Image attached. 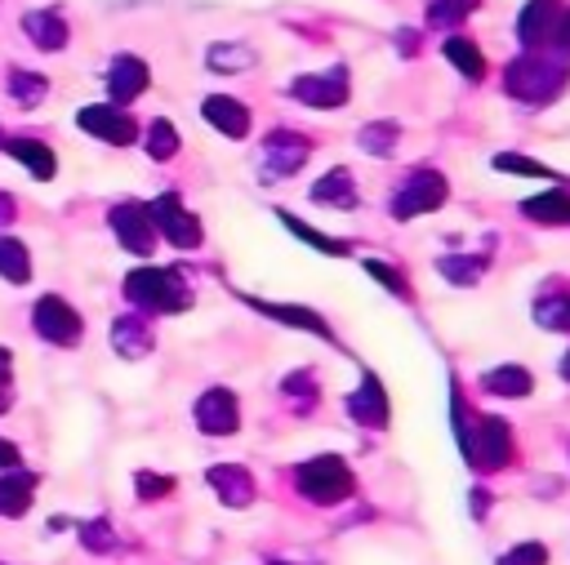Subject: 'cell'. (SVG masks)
Segmentation results:
<instances>
[{
	"label": "cell",
	"instance_id": "obj_13",
	"mask_svg": "<svg viewBox=\"0 0 570 565\" xmlns=\"http://www.w3.org/2000/svg\"><path fill=\"white\" fill-rule=\"evenodd\" d=\"M147 85H151V71H147L142 58H134V53H116V58L107 62V93H111L116 107L134 102Z\"/></svg>",
	"mask_w": 570,
	"mask_h": 565
},
{
	"label": "cell",
	"instance_id": "obj_49",
	"mask_svg": "<svg viewBox=\"0 0 570 565\" xmlns=\"http://www.w3.org/2000/svg\"><path fill=\"white\" fill-rule=\"evenodd\" d=\"M0 147H4V133H0Z\"/></svg>",
	"mask_w": 570,
	"mask_h": 565
},
{
	"label": "cell",
	"instance_id": "obj_7",
	"mask_svg": "<svg viewBox=\"0 0 570 565\" xmlns=\"http://www.w3.org/2000/svg\"><path fill=\"white\" fill-rule=\"evenodd\" d=\"M31 325H36V334H40L45 343H53V347H76L80 334H85L80 311H76L67 298H58V294H40V298H36Z\"/></svg>",
	"mask_w": 570,
	"mask_h": 565
},
{
	"label": "cell",
	"instance_id": "obj_27",
	"mask_svg": "<svg viewBox=\"0 0 570 565\" xmlns=\"http://www.w3.org/2000/svg\"><path fill=\"white\" fill-rule=\"evenodd\" d=\"M45 93H49V80L40 76V71H27V67H13L9 71V98L18 102V107H40L45 102Z\"/></svg>",
	"mask_w": 570,
	"mask_h": 565
},
{
	"label": "cell",
	"instance_id": "obj_19",
	"mask_svg": "<svg viewBox=\"0 0 570 565\" xmlns=\"http://www.w3.org/2000/svg\"><path fill=\"white\" fill-rule=\"evenodd\" d=\"M254 311H263V316H272V320H281V325H289V329H307V334H316V338H325V343H334V334H330V325L312 311V307H285V303H263V298H249V294H240Z\"/></svg>",
	"mask_w": 570,
	"mask_h": 565
},
{
	"label": "cell",
	"instance_id": "obj_29",
	"mask_svg": "<svg viewBox=\"0 0 570 565\" xmlns=\"http://www.w3.org/2000/svg\"><path fill=\"white\" fill-rule=\"evenodd\" d=\"M0 276H4L9 285H27V280H31V254H27V245L13 240V236H0Z\"/></svg>",
	"mask_w": 570,
	"mask_h": 565
},
{
	"label": "cell",
	"instance_id": "obj_24",
	"mask_svg": "<svg viewBox=\"0 0 570 565\" xmlns=\"http://www.w3.org/2000/svg\"><path fill=\"white\" fill-rule=\"evenodd\" d=\"M312 200L316 205H334V209H352L356 205V182L347 169H330L321 182H312Z\"/></svg>",
	"mask_w": 570,
	"mask_h": 565
},
{
	"label": "cell",
	"instance_id": "obj_6",
	"mask_svg": "<svg viewBox=\"0 0 570 565\" xmlns=\"http://www.w3.org/2000/svg\"><path fill=\"white\" fill-rule=\"evenodd\" d=\"M147 214H151V227H156V236H165L174 249H200V218L174 196V191H165V196H156L151 205H147Z\"/></svg>",
	"mask_w": 570,
	"mask_h": 565
},
{
	"label": "cell",
	"instance_id": "obj_42",
	"mask_svg": "<svg viewBox=\"0 0 570 565\" xmlns=\"http://www.w3.org/2000/svg\"><path fill=\"white\" fill-rule=\"evenodd\" d=\"M9 467H22V449L0 436V472H9Z\"/></svg>",
	"mask_w": 570,
	"mask_h": 565
},
{
	"label": "cell",
	"instance_id": "obj_43",
	"mask_svg": "<svg viewBox=\"0 0 570 565\" xmlns=\"http://www.w3.org/2000/svg\"><path fill=\"white\" fill-rule=\"evenodd\" d=\"M552 44H557L561 53H570V9H561V18H557V31H552Z\"/></svg>",
	"mask_w": 570,
	"mask_h": 565
},
{
	"label": "cell",
	"instance_id": "obj_3",
	"mask_svg": "<svg viewBox=\"0 0 570 565\" xmlns=\"http://www.w3.org/2000/svg\"><path fill=\"white\" fill-rule=\"evenodd\" d=\"M125 298L147 316H174L191 307V289L174 267H138L125 276Z\"/></svg>",
	"mask_w": 570,
	"mask_h": 565
},
{
	"label": "cell",
	"instance_id": "obj_10",
	"mask_svg": "<svg viewBox=\"0 0 570 565\" xmlns=\"http://www.w3.org/2000/svg\"><path fill=\"white\" fill-rule=\"evenodd\" d=\"M76 125L85 129V133H94L98 142H111V147H129L134 138H138V125H134V116L125 111V107H107V102H89V107H80L76 111Z\"/></svg>",
	"mask_w": 570,
	"mask_h": 565
},
{
	"label": "cell",
	"instance_id": "obj_25",
	"mask_svg": "<svg viewBox=\"0 0 570 565\" xmlns=\"http://www.w3.org/2000/svg\"><path fill=\"white\" fill-rule=\"evenodd\" d=\"M490 267V254H441L436 258V271L450 280V285H476Z\"/></svg>",
	"mask_w": 570,
	"mask_h": 565
},
{
	"label": "cell",
	"instance_id": "obj_20",
	"mask_svg": "<svg viewBox=\"0 0 570 565\" xmlns=\"http://www.w3.org/2000/svg\"><path fill=\"white\" fill-rule=\"evenodd\" d=\"M36 485H40L36 472L9 467V472L0 476V516H27V512H31V498H36Z\"/></svg>",
	"mask_w": 570,
	"mask_h": 565
},
{
	"label": "cell",
	"instance_id": "obj_21",
	"mask_svg": "<svg viewBox=\"0 0 570 565\" xmlns=\"http://www.w3.org/2000/svg\"><path fill=\"white\" fill-rule=\"evenodd\" d=\"M111 347L125 356V360H138L151 351V325L142 316H116L111 320Z\"/></svg>",
	"mask_w": 570,
	"mask_h": 565
},
{
	"label": "cell",
	"instance_id": "obj_34",
	"mask_svg": "<svg viewBox=\"0 0 570 565\" xmlns=\"http://www.w3.org/2000/svg\"><path fill=\"white\" fill-rule=\"evenodd\" d=\"M281 391L289 396L294 414H307V409L316 405V378H312V369H298V374H289V378L281 383Z\"/></svg>",
	"mask_w": 570,
	"mask_h": 565
},
{
	"label": "cell",
	"instance_id": "obj_45",
	"mask_svg": "<svg viewBox=\"0 0 570 565\" xmlns=\"http://www.w3.org/2000/svg\"><path fill=\"white\" fill-rule=\"evenodd\" d=\"M414 36H419V31H410V27H405V31H396V44H401V53H405V58L419 49V40H414Z\"/></svg>",
	"mask_w": 570,
	"mask_h": 565
},
{
	"label": "cell",
	"instance_id": "obj_15",
	"mask_svg": "<svg viewBox=\"0 0 570 565\" xmlns=\"http://www.w3.org/2000/svg\"><path fill=\"white\" fill-rule=\"evenodd\" d=\"M561 0H530L525 9H521V18H517V36H521V44L525 49H543V44H552V31H557V18H561Z\"/></svg>",
	"mask_w": 570,
	"mask_h": 565
},
{
	"label": "cell",
	"instance_id": "obj_40",
	"mask_svg": "<svg viewBox=\"0 0 570 565\" xmlns=\"http://www.w3.org/2000/svg\"><path fill=\"white\" fill-rule=\"evenodd\" d=\"M134 489H138V498H142V503H156V498H165V494H174V476H156V472H138V476H134Z\"/></svg>",
	"mask_w": 570,
	"mask_h": 565
},
{
	"label": "cell",
	"instance_id": "obj_33",
	"mask_svg": "<svg viewBox=\"0 0 570 565\" xmlns=\"http://www.w3.org/2000/svg\"><path fill=\"white\" fill-rule=\"evenodd\" d=\"M534 320L548 325V329H566V325H570V294L548 289V294L534 303Z\"/></svg>",
	"mask_w": 570,
	"mask_h": 565
},
{
	"label": "cell",
	"instance_id": "obj_44",
	"mask_svg": "<svg viewBox=\"0 0 570 565\" xmlns=\"http://www.w3.org/2000/svg\"><path fill=\"white\" fill-rule=\"evenodd\" d=\"M13 214H18V200H13L9 191H0V227H9V222H13Z\"/></svg>",
	"mask_w": 570,
	"mask_h": 565
},
{
	"label": "cell",
	"instance_id": "obj_12",
	"mask_svg": "<svg viewBox=\"0 0 570 565\" xmlns=\"http://www.w3.org/2000/svg\"><path fill=\"white\" fill-rule=\"evenodd\" d=\"M196 427L205 432V436H232L236 427H240V400H236V391L232 387H209V391H200V400H196Z\"/></svg>",
	"mask_w": 570,
	"mask_h": 565
},
{
	"label": "cell",
	"instance_id": "obj_47",
	"mask_svg": "<svg viewBox=\"0 0 570 565\" xmlns=\"http://www.w3.org/2000/svg\"><path fill=\"white\" fill-rule=\"evenodd\" d=\"M485 507H490V494H485V489H472V512H476V516H481V512H485Z\"/></svg>",
	"mask_w": 570,
	"mask_h": 565
},
{
	"label": "cell",
	"instance_id": "obj_16",
	"mask_svg": "<svg viewBox=\"0 0 570 565\" xmlns=\"http://www.w3.org/2000/svg\"><path fill=\"white\" fill-rule=\"evenodd\" d=\"M205 480L218 494V503H227V507H249L254 503V476L240 463H214L205 472Z\"/></svg>",
	"mask_w": 570,
	"mask_h": 565
},
{
	"label": "cell",
	"instance_id": "obj_37",
	"mask_svg": "<svg viewBox=\"0 0 570 565\" xmlns=\"http://www.w3.org/2000/svg\"><path fill=\"white\" fill-rule=\"evenodd\" d=\"M494 169H503V174H525V178H552L548 165H539V160H530V156H517V151H499V156H494Z\"/></svg>",
	"mask_w": 570,
	"mask_h": 565
},
{
	"label": "cell",
	"instance_id": "obj_18",
	"mask_svg": "<svg viewBox=\"0 0 570 565\" xmlns=\"http://www.w3.org/2000/svg\"><path fill=\"white\" fill-rule=\"evenodd\" d=\"M200 116H205L218 133H227V138H245V133H249V107L236 102V98H227V93H209V98L200 102Z\"/></svg>",
	"mask_w": 570,
	"mask_h": 565
},
{
	"label": "cell",
	"instance_id": "obj_46",
	"mask_svg": "<svg viewBox=\"0 0 570 565\" xmlns=\"http://www.w3.org/2000/svg\"><path fill=\"white\" fill-rule=\"evenodd\" d=\"M9 374H13V356L9 347H0V387H9Z\"/></svg>",
	"mask_w": 570,
	"mask_h": 565
},
{
	"label": "cell",
	"instance_id": "obj_23",
	"mask_svg": "<svg viewBox=\"0 0 570 565\" xmlns=\"http://www.w3.org/2000/svg\"><path fill=\"white\" fill-rule=\"evenodd\" d=\"M521 214L534 218V222L566 227V222H570V191H566V187H552V191H543V196H530V200L521 205Z\"/></svg>",
	"mask_w": 570,
	"mask_h": 565
},
{
	"label": "cell",
	"instance_id": "obj_1",
	"mask_svg": "<svg viewBox=\"0 0 570 565\" xmlns=\"http://www.w3.org/2000/svg\"><path fill=\"white\" fill-rule=\"evenodd\" d=\"M454 436H459V449L468 458V467L476 472H499L512 463V432L503 418H490V414H472L459 396H454Z\"/></svg>",
	"mask_w": 570,
	"mask_h": 565
},
{
	"label": "cell",
	"instance_id": "obj_31",
	"mask_svg": "<svg viewBox=\"0 0 570 565\" xmlns=\"http://www.w3.org/2000/svg\"><path fill=\"white\" fill-rule=\"evenodd\" d=\"M205 62H209V71H223V76H236V71H245V67H254V49H245V44H209V53H205Z\"/></svg>",
	"mask_w": 570,
	"mask_h": 565
},
{
	"label": "cell",
	"instance_id": "obj_32",
	"mask_svg": "<svg viewBox=\"0 0 570 565\" xmlns=\"http://www.w3.org/2000/svg\"><path fill=\"white\" fill-rule=\"evenodd\" d=\"M396 138H401V129H396L392 120H374V125H365V129L356 133L361 151H370V156H392Z\"/></svg>",
	"mask_w": 570,
	"mask_h": 565
},
{
	"label": "cell",
	"instance_id": "obj_5",
	"mask_svg": "<svg viewBox=\"0 0 570 565\" xmlns=\"http://www.w3.org/2000/svg\"><path fill=\"white\" fill-rule=\"evenodd\" d=\"M445 196H450V187H445V178H441L436 169H414V174H405V182L392 191L387 209H392V218L410 222V218H419V214L441 209Z\"/></svg>",
	"mask_w": 570,
	"mask_h": 565
},
{
	"label": "cell",
	"instance_id": "obj_26",
	"mask_svg": "<svg viewBox=\"0 0 570 565\" xmlns=\"http://www.w3.org/2000/svg\"><path fill=\"white\" fill-rule=\"evenodd\" d=\"M481 387L485 391H494V396H525L530 387H534V378H530V369H521V365H499V369H490V374H481Z\"/></svg>",
	"mask_w": 570,
	"mask_h": 565
},
{
	"label": "cell",
	"instance_id": "obj_36",
	"mask_svg": "<svg viewBox=\"0 0 570 565\" xmlns=\"http://www.w3.org/2000/svg\"><path fill=\"white\" fill-rule=\"evenodd\" d=\"M147 156H151V160L178 156V129H174L169 120H151V125H147Z\"/></svg>",
	"mask_w": 570,
	"mask_h": 565
},
{
	"label": "cell",
	"instance_id": "obj_9",
	"mask_svg": "<svg viewBox=\"0 0 570 565\" xmlns=\"http://www.w3.org/2000/svg\"><path fill=\"white\" fill-rule=\"evenodd\" d=\"M107 222H111V236L120 240V249H129V254H138V258H147V254L156 249V227H151L147 205L120 200V205H111Z\"/></svg>",
	"mask_w": 570,
	"mask_h": 565
},
{
	"label": "cell",
	"instance_id": "obj_28",
	"mask_svg": "<svg viewBox=\"0 0 570 565\" xmlns=\"http://www.w3.org/2000/svg\"><path fill=\"white\" fill-rule=\"evenodd\" d=\"M276 218L303 240V245H312V249H321V254H330V258H343V254H352L347 249V240H338V236H325V231H316V227H307V222H298L294 214H285V209H276Z\"/></svg>",
	"mask_w": 570,
	"mask_h": 565
},
{
	"label": "cell",
	"instance_id": "obj_30",
	"mask_svg": "<svg viewBox=\"0 0 570 565\" xmlns=\"http://www.w3.org/2000/svg\"><path fill=\"white\" fill-rule=\"evenodd\" d=\"M445 58H450L468 80H481V76H485V58H481V49H476L468 36H450V40H445Z\"/></svg>",
	"mask_w": 570,
	"mask_h": 565
},
{
	"label": "cell",
	"instance_id": "obj_11",
	"mask_svg": "<svg viewBox=\"0 0 570 565\" xmlns=\"http://www.w3.org/2000/svg\"><path fill=\"white\" fill-rule=\"evenodd\" d=\"M289 93L316 111H334L347 102V67H330V71H312V76H298L289 85Z\"/></svg>",
	"mask_w": 570,
	"mask_h": 565
},
{
	"label": "cell",
	"instance_id": "obj_22",
	"mask_svg": "<svg viewBox=\"0 0 570 565\" xmlns=\"http://www.w3.org/2000/svg\"><path fill=\"white\" fill-rule=\"evenodd\" d=\"M4 151H9L13 160H22V165H27V174H31L36 182H49V178H53V169H58V156H53L45 142H36V138H9V142H4Z\"/></svg>",
	"mask_w": 570,
	"mask_h": 565
},
{
	"label": "cell",
	"instance_id": "obj_14",
	"mask_svg": "<svg viewBox=\"0 0 570 565\" xmlns=\"http://www.w3.org/2000/svg\"><path fill=\"white\" fill-rule=\"evenodd\" d=\"M347 414L361 423V427H387V414H392V405H387V391H383V383H379V374H361V387L347 396Z\"/></svg>",
	"mask_w": 570,
	"mask_h": 565
},
{
	"label": "cell",
	"instance_id": "obj_48",
	"mask_svg": "<svg viewBox=\"0 0 570 565\" xmlns=\"http://www.w3.org/2000/svg\"><path fill=\"white\" fill-rule=\"evenodd\" d=\"M561 378H566V383H570V351H566V356H561Z\"/></svg>",
	"mask_w": 570,
	"mask_h": 565
},
{
	"label": "cell",
	"instance_id": "obj_2",
	"mask_svg": "<svg viewBox=\"0 0 570 565\" xmlns=\"http://www.w3.org/2000/svg\"><path fill=\"white\" fill-rule=\"evenodd\" d=\"M570 85V67L561 58H548L543 49H525L521 58L508 62L503 71V89L517 98V102H530V107H543V102H557Z\"/></svg>",
	"mask_w": 570,
	"mask_h": 565
},
{
	"label": "cell",
	"instance_id": "obj_41",
	"mask_svg": "<svg viewBox=\"0 0 570 565\" xmlns=\"http://www.w3.org/2000/svg\"><path fill=\"white\" fill-rule=\"evenodd\" d=\"M499 565H548V547L543 543H517L512 552L499 556Z\"/></svg>",
	"mask_w": 570,
	"mask_h": 565
},
{
	"label": "cell",
	"instance_id": "obj_17",
	"mask_svg": "<svg viewBox=\"0 0 570 565\" xmlns=\"http://www.w3.org/2000/svg\"><path fill=\"white\" fill-rule=\"evenodd\" d=\"M22 31H27V40H31L36 49H45V53L67 49V36H71V27H67V18H62L58 9H31V13L22 18Z\"/></svg>",
	"mask_w": 570,
	"mask_h": 565
},
{
	"label": "cell",
	"instance_id": "obj_39",
	"mask_svg": "<svg viewBox=\"0 0 570 565\" xmlns=\"http://www.w3.org/2000/svg\"><path fill=\"white\" fill-rule=\"evenodd\" d=\"M80 543H85L89 552H111V547H116V534H111V525L98 516V521H80Z\"/></svg>",
	"mask_w": 570,
	"mask_h": 565
},
{
	"label": "cell",
	"instance_id": "obj_8",
	"mask_svg": "<svg viewBox=\"0 0 570 565\" xmlns=\"http://www.w3.org/2000/svg\"><path fill=\"white\" fill-rule=\"evenodd\" d=\"M307 156H312V142H307L303 133H294V129L267 133V142H263V165H258L263 178H258V182H281V178H289V174H298Z\"/></svg>",
	"mask_w": 570,
	"mask_h": 565
},
{
	"label": "cell",
	"instance_id": "obj_35",
	"mask_svg": "<svg viewBox=\"0 0 570 565\" xmlns=\"http://www.w3.org/2000/svg\"><path fill=\"white\" fill-rule=\"evenodd\" d=\"M481 0H428V27H459Z\"/></svg>",
	"mask_w": 570,
	"mask_h": 565
},
{
	"label": "cell",
	"instance_id": "obj_4",
	"mask_svg": "<svg viewBox=\"0 0 570 565\" xmlns=\"http://www.w3.org/2000/svg\"><path fill=\"white\" fill-rule=\"evenodd\" d=\"M294 485H298V494L312 498V503H343V498L356 489V476H352V467H347L338 454H316V458L298 463Z\"/></svg>",
	"mask_w": 570,
	"mask_h": 565
},
{
	"label": "cell",
	"instance_id": "obj_38",
	"mask_svg": "<svg viewBox=\"0 0 570 565\" xmlns=\"http://www.w3.org/2000/svg\"><path fill=\"white\" fill-rule=\"evenodd\" d=\"M365 271H370L374 280H383V289H392L396 298H405V303L414 298V294H410V285H405V276H401L396 267H387V262H379V258H365Z\"/></svg>",
	"mask_w": 570,
	"mask_h": 565
}]
</instances>
